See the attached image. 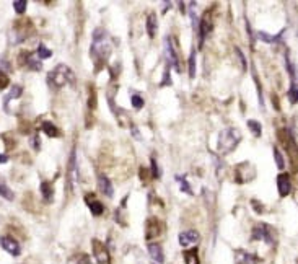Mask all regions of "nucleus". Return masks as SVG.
Instances as JSON below:
<instances>
[{"instance_id":"nucleus-1","label":"nucleus","mask_w":298,"mask_h":264,"mask_svg":"<svg viewBox=\"0 0 298 264\" xmlns=\"http://www.w3.org/2000/svg\"><path fill=\"white\" fill-rule=\"evenodd\" d=\"M111 39L108 33L104 31L103 28H96L95 33H93V42H91V49L90 54L93 57V62H95L96 70L101 65H104V62L108 60L109 54H111Z\"/></svg>"},{"instance_id":"nucleus-2","label":"nucleus","mask_w":298,"mask_h":264,"mask_svg":"<svg viewBox=\"0 0 298 264\" xmlns=\"http://www.w3.org/2000/svg\"><path fill=\"white\" fill-rule=\"evenodd\" d=\"M241 142V132L237 127H227L219 134V142H217V152L220 155H228L233 152Z\"/></svg>"},{"instance_id":"nucleus-3","label":"nucleus","mask_w":298,"mask_h":264,"mask_svg":"<svg viewBox=\"0 0 298 264\" xmlns=\"http://www.w3.org/2000/svg\"><path fill=\"white\" fill-rule=\"evenodd\" d=\"M73 82H75L73 72L70 67L65 64L55 65L47 75V83H49V87H52V88H62V87H65V85L73 83Z\"/></svg>"},{"instance_id":"nucleus-4","label":"nucleus","mask_w":298,"mask_h":264,"mask_svg":"<svg viewBox=\"0 0 298 264\" xmlns=\"http://www.w3.org/2000/svg\"><path fill=\"white\" fill-rule=\"evenodd\" d=\"M165 57H166V67H168V69L175 67V69L179 73H181V64H179L176 46L173 44V41H171L170 36H166V38H165Z\"/></svg>"},{"instance_id":"nucleus-5","label":"nucleus","mask_w":298,"mask_h":264,"mask_svg":"<svg viewBox=\"0 0 298 264\" xmlns=\"http://www.w3.org/2000/svg\"><path fill=\"white\" fill-rule=\"evenodd\" d=\"M253 240H263L268 245H274V230L268 224H259L253 229Z\"/></svg>"},{"instance_id":"nucleus-6","label":"nucleus","mask_w":298,"mask_h":264,"mask_svg":"<svg viewBox=\"0 0 298 264\" xmlns=\"http://www.w3.org/2000/svg\"><path fill=\"white\" fill-rule=\"evenodd\" d=\"M93 256H95L98 264H109L111 263L106 247H104L99 240H93Z\"/></svg>"},{"instance_id":"nucleus-7","label":"nucleus","mask_w":298,"mask_h":264,"mask_svg":"<svg viewBox=\"0 0 298 264\" xmlns=\"http://www.w3.org/2000/svg\"><path fill=\"white\" fill-rule=\"evenodd\" d=\"M0 247H2L11 256H20V253H21L20 243H18L15 238H11V237H2V238H0Z\"/></svg>"},{"instance_id":"nucleus-8","label":"nucleus","mask_w":298,"mask_h":264,"mask_svg":"<svg viewBox=\"0 0 298 264\" xmlns=\"http://www.w3.org/2000/svg\"><path fill=\"white\" fill-rule=\"evenodd\" d=\"M178 240H179V245H181L183 248H188V247H192V245H196L199 240H201V235H199V232H196V230H186V232L179 233Z\"/></svg>"},{"instance_id":"nucleus-9","label":"nucleus","mask_w":298,"mask_h":264,"mask_svg":"<svg viewBox=\"0 0 298 264\" xmlns=\"http://www.w3.org/2000/svg\"><path fill=\"white\" fill-rule=\"evenodd\" d=\"M277 188H279V194L285 198V196H289L292 191V181H290V176L287 173H282L277 176Z\"/></svg>"},{"instance_id":"nucleus-10","label":"nucleus","mask_w":298,"mask_h":264,"mask_svg":"<svg viewBox=\"0 0 298 264\" xmlns=\"http://www.w3.org/2000/svg\"><path fill=\"white\" fill-rule=\"evenodd\" d=\"M235 260H237V264H258L259 258L253 253H248L245 250H237L235 251Z\"/></svg>"},{"instance_id":"nucleus-11","label":"nucleus","mask_w":298,"mask_h":264,"mask_svg":"<svg viewBox=\"0 0 298 264\" xmlns=\"http://www.w3.org/2000/svg\"><path fill=\"white\" fill-rule=\"evenodd\" d=\"M98 189L101 191L106 198H113V194H114V189H113V183L109 181V178L108 176H104V175H99L98 176Z\"/></svg>"},{"instance_id":"nucleus-12","label":"nucleus","mask_w":298,"mask_h":264,"mask_svg":"<svg viewBox=\"0 0 298 264\" xmlns=\"http://www.w3.org/2000/svg\"><path fill=\"white\" fill-rule=\"evenodd\" d=\"M69 183L70 186H77L78 183V167L75 162V152H72L70 162H69Z\"/></svg>"},{"instance_id":"nucleus-13","label":"nucleus","mask_w":298,"mask_h":264,"mask_svg":"<svg viewBox=\"0 0 298 264\" xmlns=\"http://www.w3.org/2000/svg\"><path fill=\"white\" fill-rule=\"evenodd\" d=\"M21 93H23V87H21V85H11V90L8 91V95L3 98V108H5V111H7L10 101L18 100V98L21 96Z\"/></svg>"},{"instance_id":"nucleus-14","label":"nucleus","mask_w":298,"mask_h":264,"mask_svg":"<svg viewBox=\"0 0 298 264\" xmlns=\"http://www.w3.org/2000/svg\"><path fill=\"white\" fill-rule=\"evenodd\" d=\"M148 253H150L152 260L157 263V264H161L165 263V255H163V250L158 243H150L148 245Z\"/></svg>"},{"instance_id":"nucleus-15","label":"nucleus","mask_w":298,"mask_h":264,"mask_svg":"<svg viewBox=\"0 0 298 264\" xmlns=\"http://www.w3.org/2000/svg\"><path fill=\"white\" fill-rule=\"evenodd\" d=\"M158 31V20H157V15L150 13L147 18V33L150 38H155V34Z\"/></svg>"},{"instance_id":"nucleus-16","label":"nucleus","mask_w":298,"mask_h":264,"mask_svg":"<svg viewBox=\"0 0 298 264\" xmlns=\"http://www.w3.org/2000/svg\"><path fill=\"white\" fill-rule=\"evenodd\" d=\"M24 62H26V65L29 67L31 70H41V67H42V60L36 56V54H26V60H24Z\"/></svg>"},{"instance_id":"nucleus-17","label":"nucleus","mask_w":298,"mask_h":264,"mask_svg":"<svg viewBox=\"0 0 298 264\" xmlns=\"http://www.w3.org/2000/svg\"><path fill=\"white\" fill-rule=\"evenodd\" d=\"M41 194H42V198H44L46 202H52L54 201V188H52V184L47 183V181L42 183L41 184Z\"/></svg>"},{"instance_id":"nucleus-18","label":"nucleus","mask_w":298,"mask_h":264,"mask_svg":"<svg viewBox=\"0 0 298 264\" xmlns=\"http://www.w3.org/2000/svg\"><path fill=\"white\" fill-rule=\"evenodd\" d=\"M0 196H2L3 199H7V201H13V198H15V194H13V191L5 184V181L2 180V176H0Z\"/></svg>"},{"instance_id":"nucleus-19","label":"nucleus","mask_w":298,"mask_h":264,"mask_svg":"<svg viewBox=\"0 0 298 264\" xmlns=\"http://www.w3.org/2000/svg\"><path fill=\"white\" fill-rule=\"evenodd\" d=\"M88 207H90V211H91V214L95 217H98V216H101V214L104 212V207H103V202H99V201H90L88 199Z\"/></svg>"},{"instance_id":"nucleus-20","label":"nucleus","mask_w":298,"mask_h":264,"mask_svg":"<svg viewBox=\"0 0 298 264\" xmlns=\"http://www.w3.org/2000/svg\"><path fill=\"white\" fill-rule=\"evenodd\" d=\"M42 131H44L49 137H59V129L55 127V124H52V122H44V124H42Z\"/></svg>"},{"instance_id":"nucleus-21","label":"nucleus","mask_w":298,"mask_h":264,"mask_svg":"<svg viewBox=\"0 0 298 264\" xmlns=\"http://www.w3.org/2000/svg\"><path fill=\"white\" fill-rule=\"evenodd\" d=\"M248 127L251 129V132H253L254 137H261V134H263V127H261V124H259L258 121L250 119V121H248Z\"/></svg>"},{"instance_id":"nucleus-22","label":"nucleus","mask_w":298,"mask_h":264,"mask_svg":"<svg viewBox=\"0 0 298 264\" xmlns=\"http://www.w3.org/2000/svg\"><path fill=\"white\" fill-rule=\"evenodd\" d=\"M184 261H186V264H199V258H197L196 250L186 251V253H184Z\"/></svg>"},{"instance_id":"nucleus-23","label":"nucleus","mask_w":298,"mask_h":264,"mask_svg":"<svg viewBox=\"0 0 298 264\" xmlns=\"http://www.w3.org/2000/svg\"><path fill=\"white\" fill-rule=\"evenodd\" d=\"M189 77L194 78L196 77V51L192 49L191 56H189Z\"/></svg>"},{"instance_id":"nucleus-24","label":"nucleus","mask_w":298,"mask_h":264,"mask_svg":"<svg viewBox=\"0 0 298 264\" xmlns=\"http://www.w3.org/2000/svg\"><path fill=\"white\" fill-rule=\"evenodd\" d=\"M36 56H38L41 60H44V59H49V57L52 56V51H49V49H47L46 46L39 44V47H38V52H36Z\"/></svg>"},{"instance_id":"nucleus-25","label":"nucleus","mask_w":298,"mask_h":264,"mask_svg":"<svg viewBox=\"0 0 298 264\" xmlns=\"http://www.w3.org/2000/svg\"><path fill=\"white\" fill-rule=\"evenodd\" d=\"M176 181L179 183V186H181V191H184L186 194H192V191H191V186L188 184V181H186V178H184V176L178 175V176H176Z\"/></svg>"},{"instance_id":"nucleus-26","label":"nucleus","mask_w":298,"mask_h":264,"mask_svg":"<svg viewBox=\"0 0 298 264\" xmlns=\"http://www.w3.org/2000/svg\"><path fill=\"white\" fill-rule=\"evenodd\" d=\"M130 103H132V106H134L135 109H140V108H144V104H145L144 98H142L140 95H134L132 98H130Z\"/></svg>"},{"instance_id":"nucleus-27","label":"nucleus","mask_w":298,"mask_h":264,"mask_svg":"<svg viewBox=\"0 0 298 264\" xmlns=\"http://www.w3.org/2000/svg\"><path fill=\"white\" fill-rule=\"evenodd\" d=\"M279 36H281V34H279ZM279 36H269L266 31H258V38L261 41H264V42H274V41L279 39Z\"/></svg>"},{"instance_id":"nucleus-28","label":"nucleus","mask_w":298,"mask_h":264,"mask_svg":"<svg viewBox=\"0 0 298 264\" xmlns=\"http://www.w3.org/2000/svg\"><path fill=\"white\" fill-rule=\"evenodd\" d=\"M26 2L24 0H15L13 2V7H15V11L18 15H21V13H24V10H26Z\"/></svg>"},{"instance_id":"nucleus-29","label":"nucleus","mask_w":298,"mask_h":264,"mask_svg":"<svg viewBox=\"0 0 298 264\" xmlns=\"http://www.w3.org/2000/svg\"><path fill=\"white\" fill-rule=\"evenodd\" d=\"M11 70V65L8 62V59H5L3 56H0V72L2 73H7Z\"/></svg>"},{"instance_id":"nucleus-30","label":"nucleus","mask_w":298,"mask_h":264,"mask_svg":"<svg viewBox=\"0 0 298 264\" xmlns=\"http://www.w3.org/2000/svg\"><path fill=\"white\" fill-rule=\"evenodd\" d=\"M289 96H290V103H297V83L295 82H292L290 83V90H289Z\"/></svg>"},{"instance_id":"nucleus-31","label":"nucleus","mask_w":298,"mask_h":264,"mask_svg":"<svg viewBox=\"0 0 298 264\" xmlns=\"http://www.w3.org/2000/svg\"><path fill=\"white\" fill-rule=\"evenodd\" d=\"M274 157H276V162H277V167L279 168H284L285 167V162H284V158H282V155H281V152H279L277 149H274Z\"/></svg>"},{"instance_id":"nucleus-32","label":"nucleus","mask_w":298,"mask_h":264,"mask_svg":"<svg viewBox=\"0 0 298 264\" xmlns=\"http://www.w3.org/2000/svg\"><path fill=\"white\" fill-rule=\"evenodd\" d=\"M152 176L153 178H160V170H158V165H157V160H152Z\"/></svg>"},{"instance_id":"nucleus-33","label":"nucleus","mask_w":298,"mask_h":264,"mask_svg":"<svg viewBox=\"0 0 298 264\" xmlns=\"http://www.w3.org/2000/svg\"><path fill=\"white\" fill-rule=\"evenodd\" d=\"M8 83H10V82H8L7 73H2V72H0V88H5Z\"/></svg>"},{"instance_id":"nucleus-34","label":"nucleus","mask_w":298,"mask_h":264,"mask_svg":"<svg viewBox=\"0 0 298 264\" xmlns=\"http://www.w3.org/2000/svg\"><path fill=\"white\" fill-rule=\"evenodd\" d=\"M33 147H34L36 150H39V139H38V136L33 137Z\"/></svg>"},{"instance_id":"nucleus-35","label":"nucleus","mask_w":298,"mask_h":264,"mask_svg":"<svg viewBox=\"0 0 298 264\" xmlns=\"http://www.w3.org/2000/svg\"><path fill=\"white\" fill-rule=\"evenodd\" d=\"M7 160H8V157H7V155H3V153H2V155H0V163H5Z\"/></svg>"}]
</instances>
